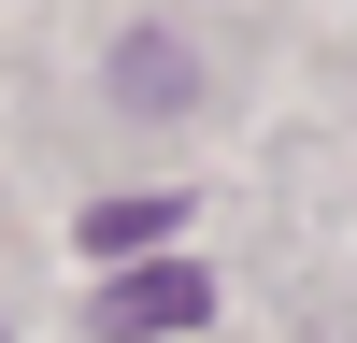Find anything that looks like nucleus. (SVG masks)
I'll return each instance as SVG.
<instances>
[{
  "mask_svg": "<svg viewBox=\"0 0 357 343\" xmlns=\"http://www.w3.org/2000/svg\"><path fill=\"white\" fill-rule=\"evenodd\" d=\"M172 229H186V200H158V186H143V200H100V215H86V257H158Z\"/></svg>",
  "mask_w": 357,
  "mask_h": 343,
  "instance_id": "nucleus-3",
  "label": "nucleus"
},
{
  "mask_svg": "<svg viewBox=\"0 0 357 343\" xmlns=\"http://www.w3.org/2000/svg\"><path fill=\"white\" fill-rule=\"evenodd\" d=\"M186 86H200V57L172 43V29H129V43H114V100H129V114H172Z\"/></svg>",
  "mask_w": 357,
  "mask_h": 343,
  "instance_id": "nucleus-2",
  "label": "nucleus"
},
{
  "mask_svg": "<svg viewBox=\"0 0 357 343\" xmlns=\"http://www.w3.org/2000/svg\"><path fill=\"white\" fill-rule=\"evenodd\" d=\"M200 314H215V286L186 257H114V286H100V343H158V329H200Z\"/></svg>",
  "mask_w": 357,
  "mask_h": 343,
  "instance_id": "nucleus-1",
  "label": "nucleus"
}]
</instances>
